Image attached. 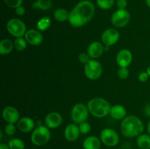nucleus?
I'll return each mask as SVG.
<instances>
[{
	"label": "nucleus",
	"mask_w": 150,
	"mask_h": 149,
	"mask_svg": "<svg viewBox=\"0 0 150 149\" xmlns=\"http://www.w3.org/2000/svg\"><path fill=\"white\" fill-rule=\"evenodd\" d=\"M101 143L108 147H115L120 143V136L114 129L105 128L100 133Z\"/></svg>",
	"instance_id": "nucleus-8"
},
{
	"label": "nucleus",
	"mask_w": 150,
	"mask_h": 149,
	"mask_svg": "<svg viewBox=\"0 0 150 149\" xmlns=\"http://www.w3.org/2000/svg\"><path fill=\"white\" fill-rule=\"evenodd\" d=\"M89 111L87 105L83 103H77L73 107L70 112L71 119L76 124H80L81 123L86 121L89 117Z\"/></svg>",
	"instance_id": "nucleus-6"
},
{
	"label": "nucleus",
	"mask_w": 150,
	"mask_h": 149,
	"mask_svg": "<svg viewBox=\"0 0 150 149\" xmlns=\"http://www.w3.org/2000/svg\"><path fill=\"white\" fill-rule=\"evenodd\" d=\"M67 21L69 22V23L72 26H73L75 28H80L85 25L83 23V20L80 18V17L76 14V13L73 9H72L71 11L69 12V16Z\"/></svg>",
	"instance_id": "nucleus-21"
},
{
	"label": "nucleus",
	"mask_w": 150,
	"mask_h": 149,
	"mask_svg": "<svg viewBox=\"0 0 150 149\" xmlns=\"http://www.w3.org/2000/svg\"><path fill=\"white\" fill-rule=\"evenodd\" d=\"M144 114L146 116L150 118V103L146 104L145 105L144 108Z\"/></svg>",
	"instance_id": "nucleus-37"
},
{
	"label": "nucleus",
	"mask_w": 150,
	"mask_h": 149,
	"mask_svg": "<svg viewBox=\"0 0 150 149\" xmlns=\"http://www.w3.org/2000/svg\"><path fill=\"white\" fill-rule=\"evenodd\" d=\"M90 59L91 58L89 57V56L88 55L87 53H81L79 54V61H80V63L83 64L84 65L86 63L89 62V61H90Z\"/></svg>",
	"instance_id": "nucleus-33"
},
{
	"label": "nucleus",
	"mask_w": 150,
	"mask_h": 149,
	"mask_svg": "<svg viewBox=\"0 0 150 149\" xmlns=\"http://www.w3.org/2000/svg\"><path fill=\"white\" fill-rule=\"evenodd\" d=\"M7 30L10 35L14 37H23L26 32V26L24 22L21 19L11 18L7 23Z\"/></svg>",
	"instance_id": "nucleus-5"
},
{
	"label": "nucleus",
	"mask_w": 150,
	"mask_h": 149,
	"mask_svg": "<svg viewBox=\"0 0 150 149\" xmlns=\"http://www.w3.org/2000/svg\"><path fill=\"white\" fill-rule=\"evenodd\" d=\"M89 113L94 117L102 118L109 115L111 106L109 102L102 97L91 99L87 103Z\"/></svg>",
	"instance_id": "nucleus-2"
},
{
	"label": "nucleus",
	"mask_w": 150,
	"mask_h": 149,
	"mask_svg": "<svg viewBox=\"0 0 150 149\" xmlns=\"http://www.w3.org/2000/svg\"><path fill=\"white\" fill-rule=\"evenodd\" d=\"M120 32L117 29L109 28L103 32L101 35V39L104 45L106 46H112L115 45L120 39Z\"/></svg>",
	"instance_id": "nucleus-10"
},
{
	"label": "nucleus",
	"mask_w": 150,
	"mask_h": 149,
	"mask_svg": "<svg viewBox=\"0 0 150 149\" xmlns=\"http://www.w3.org/2000/svg\"><path fill=\"white\" fill-rule=\"evenodd\" d=\"M18 129L23 133H29L32 131L35 128V122L29 117H22L16 124Z\"/></svg>",
	"instance_id": "nucleus-15"
},
{
	"label": "nucleus",
	"mask_w": 150,
	"mask_h": 149,
	"mask_svg": "<svg viewBox=\"0 0 150 149\" xmlns=\"http://www.w3.org/2000/svg\"><path fill=\"white\" fill-rule=\"evenodd\" d=\"M81 132L79 127L76 124H68L64 131V138L69 142H74L79 137Z\"/></svg>",
	"instance_id": "nucleus-17"
},
{
	"label": "nucleus",
	"mask_w": 150,
	"mask_h": 149,
	"mask_svg": "<svg viewBox=\"0 0 150 149\" xmlns=\"http://www.w3.org/2000/svg\"><path fill=\"white\" fill-rule=\"evenodd\" d=\"M51 134L50 129L45 125H38L32 131L31 141L36 146H43L49 142Z\"/></svg>",
	"instance_id": "nucleus-4"
},
{
	"label": "nucleus",
	"mask_w": 150,
	"mask_h": 149,
	"mask_svg": "<svg viewBox=\"0 0 150 149\" xmlns=\"http://www.w3.org/2000/svg\"><path fill=\"white\" fill-rule=\"evenodd\" d=\"M114 0H97L96 2L98 7L104 10L111 9L114 4Z\"/></svg>",
	"instance_id": "nucleus-28"
},
{
	"label": "nucleus",
	"mask_w": 150,
	"mask_h": 149,
	"mask_svg": "<svg viewBox=\"0 0 150 149\" xmlns=\"http://www.w3.org/2000/svg\"><path fill=\"white\" fill-rule=\"evenodd\" d=\"M15 13H16V14L17 15L22 16L25 14V13H26V9H25V7H23L22 5L19 6L17 8L15 9Z\"/></svg>",
	"instance_id": "nucleus-36"
},
{
	"label": "nucleus",
	"mask_w": 150,
	"mask_h": 149,
	"mask_svg": "<svg viewBox=\"0 0 150 149\" xmlns=\"http://www.w3.org/2000/svg\"><path fill=\"white\" fill-rule=\"evenodd\" d=\"M63 118L60 113L57 112H51L47 114L45 117V125L49 129H57L62 124Z\"/></svg>",
	"instance_id": "nucleus-13"
},
{
	"label": "nucleus",
	"mask_w": 150,
	"mask_h": 149,
	"mask_svg": "<svg viewBox=\"0 0 150 149\" xmlns=\"http://www.w3.org/2000/svg\"><path fill=\"white\" fill-rule=\"evenodd\" d=\"M136 144L141 149H150V135L149 134H142L138 136Z\"/></svg>",
	"instance_id": "nucleus-22"
},
{
	"label": "nucleus",
	"mask_w": 150,
	"mask_h": 149,
	"mask_svg": "<svg viewBox=\"0 0 150 149\" xmlns=\"http://www.w3.org/2000/svg\"><path fill=\"white\" fill-rule=\"evenodd\" d=\"M146 72L148 73V74H149V76L150 77V65L147 67V69H146Z\"/></svg>",
	"instance_id": "nucleus-41"
},
{
	"label": "nucleus",
	"mask_w": 150,
	"mask_h": 149,
	"mask_svg": "<svg viewBox=\"0 0 150 149\" xmlns=\"http://www.w3.org/2000/svg\"><path fill=\"white\" fill-rule=\"evenodd\" d=\"M79 127L81 134H86L91 131V125L86 121H84V122H82L80 124H79Z\"/></svg>",
	"instance_id": "nucleus-32"
},
{
	"label": "nucleus",
	"mask_w": 150,
	"mask_h": 149,
	"mask_svg": "<svg viewBox=\"0 0 150 149\" xmlns=\"http://www.w3.org/2000/svg\"><path fill=\"white\" fill-rule=\"evenodd\" d=\"M146 1V4L149 8H150V0H145Z\"/></svg>",
	"instance_id": "nucleus-40"
},
{
	"label": "nucleus",
	"mask_w": 150,
	"mask_h": 149,
	"mask_svg": "<svg viewBox=\"0 0 150 149\" xmlns=\"http://www.w3.org/2000/svg\"><path fill=\"white\" fill-rule=\"evenodd\" d=\"M117 5L118 9L125 10L127 7V0H117Z\"/></svg>",
	"instance_id": "nucleus-35"
},
{
	"label": "nucleus",
	"mask_w": 150,
	"mask_h": 149,
	"mask_svg": "<svg viewBox=\"0 0 150 149\" xmlns=\"http://www.w3.org/2000/svg\"><path fill=\"white\" fill-rule=\"evenodd\" d=\"M101 140L96 136H89L83 142V149H100Z\"/></svg>",
	"instance_id": "nucleus-19"
},
{
	"label": "nucleus",
	"mask_w": 150,
	"mask_h": 149,
	"mask_svg": "<svg viewBox=\"0 0 150 149\" xmlns=\"http://www.w3.org/2000/svg\"><path fill=\"white\" fill-rule=\"evenodd\" d=\"M10 149H24L25 143L22 140L19 138H13L9 140L8 143Z\"/></svg>",
	"instance_id": "nucleus-26"
},
{
	"label": "nucleus",
	"mask_w": 150,
	"mask_h": 149,
	"mask_svg": "<svg viewBox=\"0 0 150 149\" xmlns=\"http://www.w3.org/2000/svg\"><path fill=\"white\" fill-rule=\"evenodd\" d=\"M68 16L69 12L64 8L57 9L54 13V18L55 20L61 23L68 20Z\"/></svg>",
	"instance_id": "nucleus-24"
},
{
	"label": "nucleus",
	"mask_w": 150,
	"mask_h": 149,
	"mask_svg": "<svg viewBox=\"0 0 150 149\" xmlns=\"http://www.w3.org/2000/svg\"><path fill=\"white\" fill-rule=\"evenodd\" d=\"M144 130V125L141 118L136 115H127L122 120L120 131L123 136L133 138L139 136Z\"/></svg>",
	"instance_id": "nucleus-1"
},
{
	"label": "nucleus",
	"mask_w": 150,
	"mask_h": 149,
	"mask_svg": "<svg viewBox=\"0 0 150 149\" xmlns=\"http://www.w3.org/2000/svg\"><path fill=\"white\" fill-rule=\"evenodd\" d=\"M149 76L148 74V73L146 72H142L139 74V76H138V79L140 82H142V83H144L146 80L149 79Z\"/></svg>",
	"instance_id": "nucleus-34"
},
{
	"label": "nucleus",
	"mask_w": 150,
	"mask_h": 149,
	"mask_svg": "<svg viewBox=\"0 0 150 149\" xmlns=\"http://www.w3.org/2000/svg\"><path fill=\"white\" fill-rule=\"evenodd\" d=\"M133 61V54L128 49H122L117 53L116 61L120 67H128Z\"/></svg>",
	"instance_id": "nucleus-11"
},
{
	"label": "nucleus",
	"mask_w": 150,
	"mask_h": 149,
	"mask_svg": "<svg viewBox=\"0 0 150 149\" xmlns=\"http://www.w3.org/2000/svg\"><path fill=\"white\" fill-rule=\"evenodd\" d=\"M147 131H148V134L150 135V121H149L147 124Z\"/></svg>",
	"instance_id": "nucleus-39"
},
{
	"label": "nucleus",
	"mask_w": 150,
	"mask_h": 149,
	"mask_svg": "<svg viewBox=\"0 0 150 149\" xmlns=\"http://www.w3.org/2000/svg\"><path fill=\"white\" fill-rule=\"evenodd\" d=\"M24 38L28 44L33 46L40 45L43 41V36L38 29H29L26 31Z\"/></svg>",
	"instance_id": "nucleus-14"
},
{
	"label": "nucleus",
	"mask_w": 150,
	"mask_h": 149,
	"mask_svg": "<svg viewBox=\"0 0 150 149\" xmlns=\"http://www.w3.org/2000/svg\"><path fill=\"white\" fill-rule=\"evenodd\" d=\"M2 118L7 124H17L20 119L19 112L15 107L7 106L2 110Z\"/></svg>",
	"instance_id": "nucleus-12"
},
{
	"label": "nucleus",
	"mask_w": 150,
	"mask_h": 149,
	"mask_svg": "<svg viewBox=\"0 0 150 149\" xmlns=\"http://www.w3.org/2000/svg\"><path fill=\"white\" fill-rule=\"evenodd\" d=\"M14 47L18 51H23L27 47V42L24 37L16 38L14 40Z\"/></svg>",
	"instance_id": "nucleus-27"
},
{
	"label": "nucleus",
	"mask_w": 150,
	"mask_h": 149,
	"mask_svg": "<svg viewBox=\"0 0 150 149\" xmlns=\"http://www.w3.org/2000/svg\"><path fill=\"white\" fill-rule=\"evenodd\" d=\"M76 14L83 20V23H89L95 15V7L93 3L89 0H82L79 1L73 8Z\"/></svg>",
	"instance_id": "nucleus-3"
},
{
	"label": "nucleus",
	"mask_w": 150,
	"mask_h": 149,
	"mask_svg": "<svg viewBox=\"0 0 150 149\" xmlns=\"http://www.w3.org/2000/svg\"><path fill=\"white\" fill-rule=\"evenodd\" d=\"M0 149H10L8 145L6 143H1L0 144Z\"/></svg>",
	"instance_id": "nucleus-38"
},
{
	"label": "nucleus",
	"mask_w": 150,
	"mask_h": 149,
	"mask_svg": "<svg viewBox=\"0 0 150 149\" xmlns=\"http://www.w3.org/2000/svg\"><path fill=\"white\" fill-rule=\"evenodd\" d=\"M129 74H130V72H129L127 67H120V69L117 70V75L121 80L127 79L129 77Z\"/></svg>",
	"instance_id": "nucleus-29"
},
{
	"label": "nucleus",
	"mask_w": 150,
	"mask_h": 149,
	"mask_svg": "<svg viewBox=\"0 0 150 149\" xmlns=\"http://www.w3.org/2000/svg\"><path fill=\"white\" fill-rule=\"evenodd\" d=\"M139 149H141V148H139Z\"/></svg>",
	"instance_id": "nucleus-42"
},
{
	"label": "nucleus",
	"mask_w": 150,
	"mask_h": 149,
	"mask_svg": "<svg viewBox=\"0 0 150 149\" xmlns=\"http://www.w3.org/2000/svg\"><path fill=\"white\" fill-rule=\"evenodd\" d=\"M14 42L10 39H3L0 42V54L7 55L13 51L14 48Z\"/></svg>",
	"instance_id": "nucleus-20"
},
{
	"label": "nucleus",
	"mask_w": 150,
	"mask_h": 149,
	"mask_svg": "<svg viewBox=\"0 0 150 149\" xmlns=\"http://www.w3.org/2000/svg\"><path fill=\"white\" fill-rule=\"evenodd\" d=\"M109 115L115 120H123L127 116V110L122 105H114L111 106Z\"/></svg>",
	"instance_id": "nucleus-18"
},
{
	"label": "nucleus",
	"mask_w": 150,
	"mask_h": 149,
	"mask_svg": "<svg viewBox=\"0 0 150 149\" xmlns=\"http://www.w3.org/2000/svg\"><path fill=\"white\" fill-rule=\"evenodd\" d=\"M103 52L104 46L98 41H95L89 44L87 48V51H86L91 59H98L102 56Z\"/></svg>",
	"instance_id": "nucleus-16"
},
{
	"label": "nucleus",
	"mask_w": 150,
	"mask_h": 149,
	"mask_svg": "<svg viewBox=\"0 0 150 149\" xmlns=\"http://www.w3.org/2000/svg\"><path fill=\"white\" fill-rule=\"evenodd\" d=\"M130 20V14L126 9H118L113 13L111 21L113 26L116 28H122L127 26Z\"/></svg>",
	"instance_id": "nucleus-9"
},
{
	"label": "nucleus",
	"mask_w": 150,
	"mask_h": 149,
	"mask_svg": "<svg viewBox=\"0 0 150 149\" xmlns=\"http://www.w3.org/2000/svg\"><path fill=\"white\" fill-rule=\"evenodd\" d=\"M52 7L51 0H36L32 4L34 9H38L41 10H48Z\"/></svg>",
	"instance_id": "nucleus-25"
},
{
	"label": "nucleus",
	"mask_w": 150,
	"mask_h": 149,
	"mask_svg": "<svg viewBox=\"0 0 150 149\" xmlns=\"http://www.w3.org/2000/svg\"><path fill=\"white\" fill-rule=\"evenodd\" d=\"M16 129H17V126L15 125L14 124H7L4 127V132L8 136L14 135L15 133L16 132Z\"/></svg>",
	"instance_id": "nucleus-30"
},
{
	"label": "nucleus",
	"mask_w": 150,
	"mask_h": 149,
	"mask_svg": "<svg viewBox=\"0 0 150 149\" xmlns=\"http://www.w3.org/2000/svg\"><path fill=\"white\" fill-rule=\"evenodd\" d=\"M4 1L7 7L14 9L17 8L19 6H21L23 3V0H4Z\"/></svg>",
	"instance_id": "nucleus-31"
},
{
	"label": "nucleus",
	"mask_w": 150,
	"mask_h": 149,
	"mask_svg": "<svg viewBox=\"0 0 150 149\" xmlns=\"http://www.w3.org/2000/svg\"><path fill=\"white\" fill-rule=\"evenodd\" d=\"M51 24V19L48 16L41 18L38 20L36 23V28L40 32H45L49 29Z\"/></svg>",
	"instance_id": "nucleus-23"
},
{
	"label": "nucleus",
	"mask_w": 150,
	"mask_h": 149,
	"mask_svg": "<svg viewBox=\"0 0 150 149\" xmlns=\"http://www.w3.org/2000/svg\"><path fill=\"white\" fill-rule=\"evenodd\" d=\"M102 64L97 59H90V61L84 65L85 76L89 80H98L102 75Z\"/></svg>",
	"instance_id": "nucleus-7"
}]
</instances>
